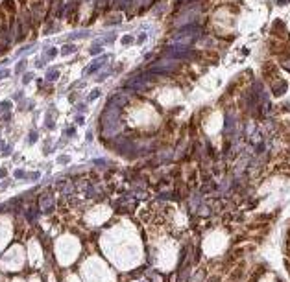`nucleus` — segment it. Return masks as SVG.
I'll list each match as a JSON object with an SVG mask.
<instances>
[{"instance_id": "obj_1", "label": "nucleus", "mask_w": 290, "mask_h": 282, "mask_svg": "<svg viewBox=\"0 0 290 282\" xmlns=\"http://www.w3.org/2000/svg\"><path fill=\"white\" fill-rule=\"evenodd\" d=\"M2 8H6V11L11 13V15H15V11H17V4H15L13 0H4Z\"/></svg>"}, {"instance_id": "obj_2", "label": "nucleus", "mask_w": 290, "mask_h": 282, "mask_svg": "<svg viewBox=\"0 0 290 282\" xmlns=\"http://www.w3.org/2000/svg\"><path fill=\"white\" fill-rule=\"evenodd\" d=\"M39 201H44V203H46V201H50V199H48V194L41 195V197H39ZM52 208H54L52 205H46V206H43V212H44V214H48V212H52Z\"/></svg>"}, {"instance_id": "obj_5", "label": "nucleus", "mask_w": 290, "mask_h": 282, "mask_svg": "<svg viewBox=\"0 0 290 282\" xmlns=\"http://www.w3.org/2000/svg\"><path fill=\"white\" fill-rule=\"evenodd\" d=\"M2 177H6V170H0V179Z\"/></svg>"}, {"instance_id": "obj_4", "label": "nucleus", "mask_w": 290, "mask_h": 282, "mask_svg": "<svg viewBox=\"0 0 290 282\" xmlns=\"http://www.w3.org/2000/svg\"><path fill=\"white\" fill-rule=\"evenodd\" d=\"M19 4H21V6H24V8H26V4H28V0H19Z\"/></svg>"}, {"instance_id": "obj_3", "label": "nucleus", "mask_w": 290, "mask_h": 282, "mask_svg": "<svg viewBox=\"0 0 290 282\" xmlns=\"http://www.w3.org/2000/svg\"><path fill=\"white\" fill-rule=\"evenodd\" d=\"M15 177H17V179H22V177H26V173H24L22 170H17V172H15Z\"/></svg>"}]
</instances>
